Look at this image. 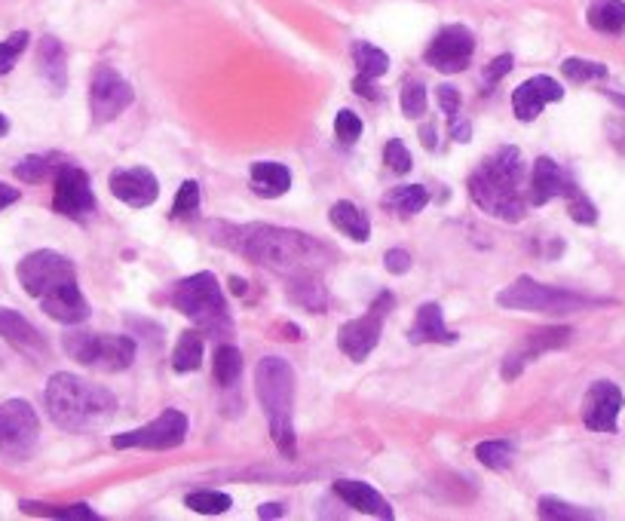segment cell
I'll return each instance as SVG.
<instances>
[{
	"instance_id": "cell-1",
	"label": "cell",
	"mask_w": 625,
	"mask_h": 521,
	"mask_svg": "<svg viewBox=\"0 0 625 521\" xmlns=\"http://www.w3.org/2000/svg\"><path fill=\"white\" fill-rule=\"evenodd\" d=\"M227 230L233 233V240H221V243H230L233 252L246 255L249 261L273 273H282L288 279L322 273L334 258L328 246H322L319 240H313V236L301 230H285L273 224H246Z\"/></svg>"
},
{
	"instance_id": "cell-2",
	"label": "cell",
	"mask_w": 625,
	"mask_h": 521,
	"mask_svg": "<svg viewBox=\"0 0 625 521\" xmlns=\"http://www.w3.org/2000/svg\"><path fill=\"white\" fill-rule=\"evenodd\" d=\"M521 181H524V157L518 148L506 145L469 175V197L491 218L521 221L527 209V200L521 197Z\"/></svg>"
},
{
	"instance_id": "cell-3",
	"label": "cell",
	"mask_w": 625,
	"mask_h": 521,
	"mask_svg": "<svg viewBox=\"0 0 625 521\" xmlns=\"http://www.w3.org/2000/svg\"><path fill=\"white\" fill-rule=\"evenodd\" d=\"M46 411L53 423L68 433L95 430V426L108 423L117 414V396L105 387H95L89 381L68 371H59L46 384Z\"/></svg>"
},
{
	"instance_id": "cell-4",
	"label": "cell",
	"mask_w": 625,
	"mask_h": 521,
	"mask_svg": "<svg viewBox=\"0 0 625 521\" xmlns=\"http://www.w3.org/2000/svg\"><path fill=\"white\" fill-rule=\"evenodd\" d=\"M255 390L270 423V436L279 454L295 457V371L279 356H264L255 368Z\"/></svg>"
},
{
	"instance_id": "cell-5",
	"label": "cell",
	"mask_w": 625,
	"mask_h": 521,
	"mask_svg": "<svg viewBox=\"0 0 625 521\" xmlns=\"http://www.w3.org/2000/svg\"><path fill=\"white\" fill-rule=\"evenodd\" d=\"M169 304L181 316H187L197 328H203L206 335L227 338L233 331V319H230L224 292L218 286L215 273H209V270H200L194 276L181 279L169 295Z\"/></svg>"
},
{
	"instance_id": "cell-6",
	"label": "cell",
	"mask_w": 625,
	"mask_h": 521,
	"mask_svg": "<svg viewBox=\"0 0 625 521\" xmlns=\"http://www.w3.org/2000/svg\"><path fill=\"white\" fill-rule=\"evenodd\" d=\"M497 304L506 310H521V313H580V310H592L601 307V298H589V295H576L567 289H555V286H543V282L521 276L515 279L509 289H503L497 295Z\"/></svg>"
},
{
	"instance_id": "cell-7",
	"label": "cell",
	"mask_w": 625,
	"mask_h": 521,
	"mask_svg": "<svg viewBox=\"0 0 625 521\" xmlns=\"http://www.w3.org/2000/svg\"><path fill=\"white\" fill-rule=\"evenodd\" d=\"M65 350L71 359L95 371H123L135 362V341L126 335L71 331V335H65Z\"/></svg>"
},
{
	"instance_id": "cell-8",
	"label": "cell",
	"mask_w": 625,
	"mask_h": 521,
	"mask_svg": "<svg viewBox=\"0 0 625 521\" xmlns=\"http://www.w3.org/2000/svg\"><path fill=\"white\" fill-rule=\"evenodd\" d=\"M40 439L37 411L25 399H7L0 405V457L22 463L34 454Z\"/></svg>"
},
{
	"instance_id": "cell-9",
	"label": "cell",
	"mask_w": 625,
	"mask_h": 521,
	"mask_svg": "<svg viewBox=\"0 0 625 521\" xmlns=\"http://www.w3.org/2000/svg\"><path fill=\"white\" fill-rule=\"evenodd\" d=\"M19 282H22V289L31 295V298H43V295H50L53 289H59L62 282L68 279H77V270L74 264L53 252V249H40V252H31L19 261Z\"/></svg>"
},
{
	"instance_id": "cell-10",
	"label": "cell",
	"mask_w": 625,
	"mask_h": 521,
	"mask_svg": "<svg viewBox=\"0 0 625 521\" xmlns=\"http://www.w3.org/2000/svg\"><path fill=\"white\" fill-rule=\"evenodd\" d=\"M187 439V417L178 408H166L160 417H154L151 423L138 426V430L120 433L114 436V448L126 451V448H148V451H169L178 448Z\"/></svg>"
},
{
	"instance_id": "cell-11",
	"label": "cell",
	"mask_w": 625,
	"mask_h": 521,
	"mask_svg": "<svg viewBox=\"0 0 625 521\" xmlns=\"http://www.w3.org/2000/svg\"><path fill=\"white\" fill-rule=\"evenodd\" d=\"M396 304V298L390 292H380L377 301L368 307L365 316L359 319H350L344 328H341V335H338V347L353 359V362H362L371 356V350L377 347L380 341V331H383V319H387L390 307Z\"/></svg>"
},
{
	"instance_id": "cell-12",
	"label": "cell",
	"mask_w": 625,
	"mask_h": 521,
	"mask_svg": "<svg viewBox=\"0 0 625 521\" xmlns=\"http://www.w3.org/2000/svg\"><path fill=\"white\" fill-rule=\"evenodd\" d=\"M475 53V37L466 25H445L426 46L423 62L442 74H460L469 68Z\"/></svg>"
},
{
	"instance_id": "cell-13",
	"label": "cell",
	"mask_w": 625,
	"mask_h": 521,
	"mask_svg": "<svg viewBox=\"0 0 625 521\" xmlns=\"http://www.w3.org/2000/svg\"><path fill=\"white\" fill-rule=\"evenodd\" d=\"M135 99L132 86L108 65L95 68L92 83H89V114L95 123H108L117 120Z\"/></svg>"
},
{
	"instance_id": "cell-14",
	"label": "cell",
	"mask_w": 625,
	"mask_h": 521,
	"mask_svg": "<svg viewBox=\"0 0 625 521\" xmlns=\"http://www.w3.org/2000/svg\"><path fill=\"white\" fill-rule=\"evenodd\" d=\"M53 209L65 218H89L95 212V194L89 175L80 166L65 163L56 175V191H53Z\"/></svg>"
},
{
	"instance_id": "cell-15",
	"label": "cell",
	"mask_w": 625,
	"mask_h": 521,
	"mask_svg": "<svg viewBox=\"0 0 625 521\" xmlns=\"http://www.w3.org/2000/svg\"><path fill=\"white\" fill-rule=\"evenodd\" d=\"M622 405H625V396L613 381H595L583 399V423L592 433H616Z\"/></svg>"
},
{
	"instance_id": "cell-16",
	"label": "cell",
	"mask_w": 625,
	"mask_h": 521,
	"mask_svg": "<svg viewBox=\"0 0 625 521\" xmlns=\"http://www.w3.org/2000/svg\"><path fill=\"white\" fill-rule=\"evenodd\" d=\"M108 187H111V194L132 206V209H144V206H154L157 197H160V184H157V175L151 169H117L111 172L108 178Z\"/></svg>"
},
{
	"instance_id": "cell-17",
	"label": "cell",
	"mask_w": 625,
	"mask_h": 521,
	"mask_svg": "<svg viewBox=\"0 0 625 521\" xmlns=\"http://www.w3.org/2000/svg\"><path fill=\"white\" fill-rule=\"evenodd\" d=\"M573 331L570 328H540V331H531L503 362V377L506 381H515V377L524 371L527 362H537L546 350H555V347H564L570 341Z\"/></svg>"
},
{
	"instance_id": "cell-18",
	"label": "cell",
	"mask_w": 625,
	"mask_h": 521,
	"mask_svg": "<svg viewBox=\"0 0 625 521\" xmlns=\"http://www.w3.org/2000/svg\"><path fill=\"white\" fill-rule=\"evenodd\" d=\"M564 99V89L558 80L540 74V77H531V80H524L515 92H512V111L521 123H531L543 114L546 105L552 102H561Z\"/></svg>"
},
{
	"instance_id": "cell-19",
	"label": "cell",
	"mask_w": 625,
	"mask_h": 521,
	"mask_svg": "<svg viewBox=\"0 0 625 521\" xmlns=\"http://www.w3.org/2000/svg\"><path fill=\"white\" fill-rule=\"evenodd\" d=\"M0 338L28 359H46V353H50L40 331L22 313H16L10 307H0Z\"/></svg>"
},
{
	"instance_id": "cell-20",
	"label": "cell",
	"mask_w": 625,
	"mask_h": 521,
	"mask_svg": "<svg viewBox=\"0 0 625 521\" xmlns=\"http://www.w3.org/2000/svg\"><path fill=\"white\" fill-rule=\"evenodd\" d=\"M40 307H43L46 316L62 322V325H77L89 316V304H86V298L77 286V279H68V282H62L59 289H53L50 295H43Z\"/></svg>"
},
{
	"instance_id": "cell-21",
	"label": "cell",
	"mask_w": 625,
	"mask_h": 521,
	"mask_svg": "<svg viewBox=\"0 0 625 521\" xmlns=\"http://www.w3.org/2000/svg\"><path fill=\"white\" fill-rule=\"evenodd\" d=\"M527 184H531V187H527V203L546 206L549 200L564 197L570 178L561 172V166L552 157H537L534 169H531V181H527Z\"/></svg>"
},
{
	"instance_id": "cell-22",
	"label": "cell",
	"mask_w": 625,
	"mask_h": 521,
	"mask_svg": "<svg viewBox=\"0 0 625 521\" xmlns=\"http://www.w3.org/2000/svg\"><path fill=\"white\" fill-rule=\"evenodd\" d=\"M334 494H338L347 506H353L356 512L374 515V518H393V506L380 491H374L368 482L359 479H338L334 482Z\"/></svg>"
},
{
	"instance_id": "cell-23",
	"label": "cell",
	"mask_w": 625,
	"mask_h": 521,
	"mask_svg": "<svg viewBox=\"0 0 625 521\" xmlns=\"http://www.w3.org/2000/svg\"><path fill=\"white\" fill-rule=\"evenodd\" d=\"M408 341L411 344H454L457 335L445 325V316H442V307L439 304H423L417 310V319L414 325L408 328Z\"/></svg>"
},
{
	"instance_id": "cell-24",
	"label": "cell",
	"mask_w": 625,
	"mask_h": 521,
	"mask_svg": "<svg viewBox=\"0 0 625 521\" xmlns=\"http://www.w3.org/2000/svg\"><path fill=\"white\" fill-rule=\"evenodd\" d=\"M249 178H252V191L258 197H282L288 187H292V172L282 163H270V160H261V163H252L249 169Z\"/></svg>"
},
{
	"instance_id": "cell-25",
	"label": "cell",
	"mask_w": 625,
	"mask_h": 521,
	"mask_svg": "<svg viewBox=\"0 0 625 521\" xmlns=\"http://www.w3.org/2000/svg\"><path fill=\"white\" fill-rule=\"evenodd\" d=\"M37 62H40L43 80L50 83L56 92H62L68 86V56H65V46L56 37H43L40 40Z\"/></svg>"
},
{
	"instance_id": "cell-26",
	"label": "cell",
	"mask_w": 625,
	"mask_h": 521,
	"mask_svg": "<svg viewBox=\"0 0 625 521\" xmlns=\"http://www.w3.org/2000/svg\"><path fill=\"white\" fill-rule=\"evenodd\" d=\"M328 221H331V227H338L344 236H350L353 243H368L371 240V221H368V215L356 203H350V200L334 203L328 209Z\"/></svg>"
},
{
	"instance_id": "cell-27",
	"label": "cell",
	"mask_w": 625,
	"mask_h": 521,
	"mask_svg": "<svg viewBox=\"0 0 625 521\" xmlns=\"http://www.w3.org/2000/svg\"><path fill=\"white\" fill-rule=\"evenodd\" d=\"M586 22L601 34L625 31V0H592L586 10Z\"/></svg>"
},
{
	"instance_id": "cell-28",
	"label": "cell",
	"mask_w": 625,
	"mask_h": 521,
	"mask_svg": "<svg viewBox=\"0 0 625 521\" xmlns=\"http://www.w3.org/2000/svg\"><path fill=\"white\" fill-rule=\"evenodd\" d=\"M426 203H429V191L423 184H399V187H393L387 197H383V206L393 209L402 218H411V215L423 212Z\"/></svg>"
},
{
	"instance_id": "cell-29",
	"label": "cell",
	"mask_w": 625,
	"mask_h": 521,
	"mask_svg": "<svg viewBox=\"0 0 625 521\" xmlns=\"http://www.w3.org/2000/svg\"><path fill=\"white\" fill-rule=\"evenodd\" d=\"M436 99H439V105H442V111H445V117H448V129H451V138L454 141H460V145H466V141H472V123L469 120H463V114H460V92L454 89V86H439L436 89Z\"/></svg>"
},
{
	"instance_id": "cell-30",
	"label": "cell",
	"mask_w": 625,
	"mask_h": 521,
	"mask_svg": "<svg viewBox=\"0 0 625 521\" xmlns=\"http://www.w3.org/2000/svg\"><path fill=\"white\" fill-rule=\"evenodd\" d=\"M288 295H292L295 304H301V307H307L313 313H325V307H328V292L322 289L319 273H313V276H295L292 286H288Z\"/></svg>"
},
{
	"instance_id": "cell-31",
	"label": "cell",
	"mask_w": 625,
	"mask_h": 521,
	"mask_svg": "<svg viewBox=\"0 0 625 521\" xmlns=\"http://www.w3.org/2000/svg\"><path fill=\"white\" fill-rule=\"evenodd\" d=\"M353 62L359 68V77H365V80H377L390 71V56L383 53L380 46L365 43V40L353 43Z\"/></svg>"
},
{
	"instance_id": "cell-32",
	"label": "cell",
	"mask_w": 625,
	"mask_h": 521,
	"mask_svg": "<svg viewBox=\"0 0 625 521\" xmlns=\"http://www.w3.org/2000/svg\"><path fill=\"white\" fill-rule=\"evenodd\" d=\"M203 365V338L200 331H184L172 350V368L178 374H190Z\"/></svg>"
},
{
	"instance_id": "cell-33",
	"label": "cell",
	"mask_w": 625,
	"mask_h": 521,
	"mask_svg": "<svg viewBox=\"0 0 625 521\" xmlns=\"http://www.w3.org/2000/svg\"><path fill=\"white\" fill-rule=\"evenodd\" d=\"M239 374H243V353L230 344H221L215 350V381L227 390L239 381Z\"/></svg>"
},
{
	"instance_id": "cell-34",
	"label": "cell",
	"mask_w": 625,
	"mask_h": 521,
	"mask_svg": "<svg viewBox=\"0 0 625 521\" xmlns=\"http://www.w3.org/2000/svg\"><path fill=\"white\" fill-rule=\"evenodd\" d=\"M62 166L65 163H59V157H25L16 166V178L19 181H28V184H37L43 178H56Z\"/></svg>"
},
{
	"instance_id": "cell-35",
	"label": "cell",
	"mask_w": 625,
	"mask_h": 521,
	"mask_svg": "<svg viewBox=\"0 0 625 521\" xmlns=\"http://www.w3.org/2000/svg\"><path fill=\"white\" fill-rule=\"evenodd\" d=\"M184 506L200 515H224L233 506V500L230 494H221V491H194L184 497Z\"/></svg>"
},
{
	"instance_id": "cell-36",
	"label": "cell",
	"mask_w": 625,
	"mask_h": 521,
	"mask_svg": "<svg viewBox=\"0 0 625 521\" xmlns=\"http://www.w3.org/2000/svg\"><path fill=\"white\" fill-rule=\"evenodd\" d=\"M540 518H564V521H583V518H601V512H592V509H583V506H573V503H564L558 497H540Z\"/></svg>"
},
{
	"instance_id": "cell-37",
	"label": "cell",
	"mask_w": 625,
	"mask_h": 521,
	"mask_svg": "<svg viewBox=\"0 0 625 521\" xmlns=\"http://www.w3.org/2000/svg\"><path fill=\"white\" fill-rule=\"evenodd\" d=\"M564 197H567V212H570V218H573L576 224H595V221H598V209L592 206V200H589L573 181L567 184Z\"/></svg>"
},
{
	"instance_id": "cell-38",
	"label": "cell",
	"mask_w": 625,
	"mask_h": 521,
	"mask_svg": "<svg viewBox=\"0 0 625 521\" xmlns=\"http://www.w3.org/2000/svg\"><path fill=\"white\" fill-rule=\"evenodd\" d=\"M561 71H564V77L570 83H592V80H604L607 77V65L589 62V59H564Z\"/></svg>"
},
{
	"instance_id": "cell-39",
	"label": "cell",
	"mask_w": 625,
	"mask_h": 521,
	"mask_svg": "<svg viewBox=\"0 0 625 521\" xmlns=\"http://www.w3.org/2000/svg\"><path fill=\"white\" fill-rule=\"evenodd\" d=\"M197 212H200V184L197 181H184L178 187L175 203H172V218L190 221V218H197Z\"/></svg>"
},
{
	"instance_id": "cell-40",
	"label": "cell",
	"mask_w": 625,
	"mask_h": 521,
	"mask_svg": "<svg viewBox=\"0 0 625 521\" xmlns=\"http://www.w3.org/2000/svg\"><path fill=\"white\" fill-rule=\"evenodd\" d=\"M512 454H515V448L509 442H482L475 448L478 463L488 469H506L512 463Z\"/></svg>"
},
{
	"instance_id": "cell-41",
	"label": "cell",
	"mask_w": 625,
	"mask_h": 521,
	"mask_svg": "<svg viewBox=\"0 0 625 521\" xmlns=\"http://www.w3.org/2000/svg\"><path fill=\"white\" fill-rule=\"evenodd\" d=\"M399 102H402V114L408 120H420L426 114V86L417 83V80H408L402 86V99Z\"/></svg>"
},
{
	"instance_id": "cell-42",
	"label": "cell",
	"mask_w": 625,
	"mask_h": 521,
	"mask_svg": "<svg viewBox=\"0 0 625 521\" xmlns=\"http://www.w3.org/2000/svg\"><path fill=\"white\" fill-rule=\"evenodd\" d=\"M28 40H31L28 31H16V34H10L4 43H0V77L13 71V65L19 62V56L25 53Z\"/></svg>"
},
{
	"instance_id": "cell-43",
	"label": "cell",
	"mask_w": 625,
	"mask_h": 521,
	"mask_svg": "<svg viewBox=\"0 0 625 521\" xmlns=\"http://www.w3.org/2000/svg\"><path fill=\"white\" fill-rule=\"evenodd\" d=\"M383 163H387L390 172L405 175V172H411L414 157H411V151L402 145V138H390V141H387V148H383Z\"/></svg>"
},
{
	"instance_id": "cell-44",
	"label": "cell",
	"mask_w": 625,
	"mask_h": 521,
	"mask_svg": "<svg viewBox=\"0 0 625 521\" xmlns=\"http://www.w3.org/2000/svg\"><path fill=\"white\" fill-rule=\"evenodd\" d=\"M25 512H37V515H56V518H95V512L86 503H74V506H46V503H22Z\"/></svg>"
},
{
	"instance_id": "cell-45",
	"label": "cell",
	"mask_w": 625,
	"mask_h": 521,
	"mask_svg": "<svg viewBox=\"0 0 625 521\" xmlns=\"http://www.w3.org/2000/svg\"><path fill=\"white\" fill-rule=\"evenodd\" d=\"M334 135H338L341 145H356L362 135V120L353 111H338V117H334Z\"/></svg>"
},
{
	"instance_id": "cell-46",
	"label": "cell",
	"mask_w": 625,
	"mask_h": 521,
	"mask_svg": "<svg viewBox=\"0 0 625 521\" xmlns=\"http://www.w3.org/2000/svg\"><path fill=\"white\" fill-rule=\"evenodd\" d=\"M512 56H497L488 68H485V80H482V92H485V96H491V92H494V86L512 71Z\"/></svg>"
},
{
	"instance_id": "cell-47",
	"label": "cell",
	"mask_w": 625,
	"mask_h": 521,
	"mask_svg": "<svg viewBox=\"0 0 625 521\" xmlns=\"http://www.w3.org/2000/svg\"><path fill=\"white\" fill-rule=\"evenodd\" d=\"M383 264H387V270L390 273H396V276H402V273H408L411 270V255L405 252V249H390L387 255H383Z\"/></svg>"
},
{
	"instance_id": "cell-48",
	"label": "cell",
	"mask_w": 625,
	"mask_h": 521,
	"mask_svg": "<svg viewBox=\"0 0 625 521\" xmlns=\"http://www.w3.org/2000/svg\"><path fill=\"white\" fill-rule=\"evenodd\" d=\"M420 138H423V148L426 151H436V145H439V129L432 126V123H423L420 126Z\"/></svg>"
},
{
	"instance_id": "cell-49",
	"label": "cell",
	"mask_w": 625,
	"mask_h": 521,
	"mask_svg": "<svg viewBox=\"0 0 625 521\" xmlns=\"http://www.w3.org/2000/svg\"><path fill=\"white\" fill-rule=\"evenodd\" d=\"M353 89L359 92V96H365V99H371V102H377V99H380V92L374 89V80H365V77H356V80H353Z\"/></svg>"
},
{
	"instance_id": "cell-50",
	"label": "cell",
	"mask_w": 625,
	"mask_h": 521,
	"mask_svg": "<svg viewBox=\"0 0 625 521\" xmlns=\"http://www.w3.org/2000/svg\"><path fill=\"white\" fill-rule=\"evenodd\" d=\"M16 200H19V187H10V184L0 181V212H4L7 206H13Z\"/></svg>"
},
{
	"instance_id": "cell-51",
	"label": "cell",
	"mask_w": 625,
	"mask_h": 521,
	"mask_svg": "<svg viewBox=\"0 0 625 521\" xmlns=\"http://www.w3.org/2000/svg\"><path fill=\"white\" fill-rule=\"evenodd\" d=\"M258 515H261V518H279V515H282V506H279V503H267V506L258 509Z\"/></svg>"
},
{
	"instance_id": "cell-52",
	"label": "cell",
	"mask_w": 625,
	"mask_h": 521,
	"mask_svg": "<svg viewBox=\"0 0 625 521\" xmlns=\"http://www.w3.org/2000/svg\"><path fill=\"white\" fill-rule=\"evenodd\" d=\"M230 286H233L236 295H243V292H246V282H243V279H230Z\"/></svg>"
},
{
	"instance_id": "cell-53",
	"label": "cell",
	"mask_w": 625,
	"mask_h": 521,
	"mask_svg": "<svg viewBox=\"0 0 625 521\" xmlns=\"http://www.w3.org/2000/svg\"><path fill=\"white\" fill-rule=\"evenodd\" d=\"M7 132H10V120L0 114V135H7Z\"/></svg>"
}]
</instances>
